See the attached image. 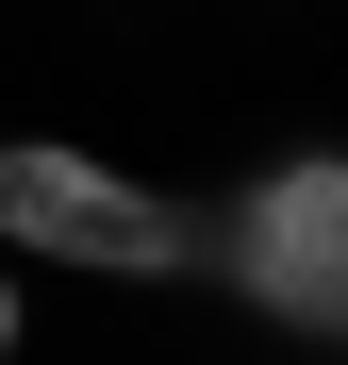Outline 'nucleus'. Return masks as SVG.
I'll return each instance as SVG.
<instances>
[{
	"label": "nucleus",
	"instance_id": "f257e3e1",
	"mask_svg": "<svg viewBox=\"0 0 348 365\" xmlns=\"http://www.w3.org/2000/svg\"><path fill=\"white\" fill-rule=\"evenodd\" d=\"M0 250H50V266H100V282H166L199 250V216L166 182L100 166V150H50V133H0Z\"/></svg>",
	"mask_w": 348,
	"mask_h": 365
},
{
	"label": "nucleus",
	"instance_id": "f03ea898",
	"mask_svg": "<svg viewBox=\"0 0 348 365\" xmlns=\"http://www.w3.org/2000/svg\"><path fill=\"white\" fill-rule=\"evenodd\" d=\"M216 266L249 282V316H282L299 349H332L348 332V166L332 150H282L249 200L216 216Z\"/></svg>",
	"mask_w": 348,
	"mask_h": 365
},
{
	"label": "nucleus",
	"instance_id": "7ed1b4c3",
	"mask_svg": "<svg viewBox=\"0 0 348 365\" xmlns=\"http://www.w3.org/2000/svg\"><path fill=\"white\" fill-rule=\"evenodd\" d=\"M0 349H17V250H0Z\"/></svg>",
	"mask_w": 348,
	"mask_h": 365
}]
</instances>
